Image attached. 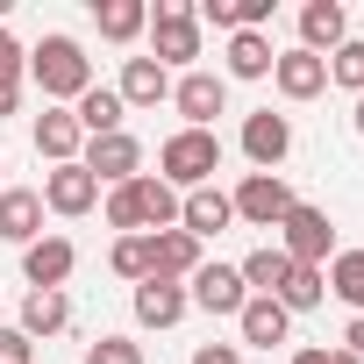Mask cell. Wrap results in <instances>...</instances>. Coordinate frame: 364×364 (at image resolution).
<instances>
[{
	"label": "cell",
	"instance_id": "obj_1",
	"mask_svg": "<svg viewBox=\"0 0 364 364\" xmlns=\"http://www.w3.org/2000/svg\"><path fill=\"white\" fill-rule=\"evenodd\" d=\"M107 229H122V236H164V229H178V193L164 186L157 171H143V178H129V186L107 193Z\"/></svg>",
	"mask_w": 364,
	"mask_h": 364
},
{
	"label": "cell",
	"instance_id": "obj_2",
	"mask_svg": "<svg viewBox=\"0 0 364 364\" xmlns=\"http://www.w3.org/2000/svg\"><path fill=\"white\" fill-rule=\"evenodd\" d=\"M215 171H222V136L215 129H171L164 150H157V178L171 193H200L215 186Z\"/></svg>",
	"mask_w": 364,
	"mask_h": 364
},
{
	"label": "cell",
	"instance_id": "obj_3",
	"mask_svg": "<svg viewBox=\"0 0 364 364\" xmlns=\"http://www.w3.org/2000/svg\"><path fill=\"white\" fill-rule=\"evenodd\" d=\"M29 79L43 86V100H79L93 86V58L79 50V36H43L29 50Z\"/></svg>",
	"mask_w": 364,
	"mask_h": 364
},
{
	"label": "cell",
	"instance_id": "obj_4",
	"mask_svg": "<svg viewBox=\"0 0 364 364\" xmlns=\"http://www.w3.org/2000/svg\"><path fill=\"white\" fill-rule=\"evenodd\" d=\"M150 58H157L164 72H193V58H200L193 0H157V8H150Z\"/></svg>",
	"mask_w": 364,
	"mask_h": 364
},
{
	"label": "cell",
	"instance_id": "obj_5",
	"mask_svg": "<svg viewBox=\"0 0 364 364\" xmlns=\"http://www.w3.org/2000/svg\"><path fill=\"white\" fill-rule=\"evenodd\" d=\"M229 208H236V222H250V229H279L286 215H293V186L279 171H243V186L229 193Z\"/></svg>",
	"mask_w": 364,
	"mask_h": 364
},
{
	"label": "cell",
	"instance_id": "obj_6",
	"mask_svg": "<svg viewBox=\"0 0 364 364\" xmlns=\"http://www.w3.org/2000/svg\"><path fill=\"white\" fill-rule=\"evenodd\" d=\"M279 250H286L293 264H328V257H336V222H328L321 208L293 200V215L279 222Z\"/></svg>",
	"mask_w": 364,
	"mask_h": 364
},
{
	"label": "cell",
	"instance_id": "obj_7",
	"mask_svg": "<svg viewBox=\"0 0 364 364\" xmlns=\"http://www.w3.org/2000/svg\"><path fill=\"white\" fill-rule=\"evenodd\" d=\"M171 107L186 114V129H215V114L229 107V79H222V72H200V65L178 72V79H171Z\"/></svg>",
	"mask_w": 364,
	"mask_h": 364
},
{
	"label": "cell",
	"instance_id": "obj_8",
	"mask_svg": "<svg viewBox=\"0 0 364 364\" xmlns=\"http://www.w3.org/2000/svg\"><path fill=\"white\" fill-rule=\"evenodd\" d=\"M79 164L100 178V186H129V178H143V143H136L129 129H114V136H93V143L79 150Z\"/></svg>",
	"mask_w": 364,
	"mask_h": 364
},
{
	"label": "cell",
	"instance_id": "obj_9",
	"mask_svg": "<svg viewBox=\"0 0 364 364\" xmlns=\"http://www.w3.org/2000/svg\"><path fill=\"white\" fill-rule=\"evenodd\" d=\"M72 264H79V250H72L65 236H36V243L22 250V279H29V293H65Z\"/></svg>",
	"mask_w": 364,
	"mask_h": 364
},
{
	"label": "cell",
	"instance_id": "obj_10",
	"mask_svg": "<svg viewBox=\"0 0 364 364\" xmlns=\"http://www.w3.org/2000/svg\"><path fill=\"white\" fill-rule=\"evenodd\" d=\"M93 200H100V178H93L86 164H50V171H43V208H50V215L72 222V215H86Z\"/></svg>",
	"mask_w": 364,
	"mask_h": 364
},
{
	"label": "cell",
	"instance_id": "obj_11",
	"mask_svg": "<svg viewBox=\"0 0 364 364\" xmlns=\"http://www.w3.org/2000/svg\"><path fill=\"white\" fill-rule=\"evenodd\" d=\"M286 150H293V122H286V114H272V107H257V114L243 122V157H250L257 171H279V164H286Z\"/></svg>",
	"mask_w": 364,
	"mask_h": 364
},
{
	"label": "cell",
	"instance_id": "obj_12",
	"mask_svg": "<svg viewBox=\"0 0 364 364\" xmlns=\"http://www.w3.org/2000/svg\"><path fill=\"white\" fill-rule=\"evenodd\" d=\"M186 300L193 307H208V314H243V272L236 264H200L193 279H186Z\"/></svg>",
	"mask_w": 364,
	"mask_h": 364
},
{
	"label": "cell",
	"instance_id": "obj_13",
	"mask_svg": "<svg viewBox=\"0 0 364 364\" xmlns=\"http://www.w3.org/2000/svg\"><path fill=\"white\" fill-rule=\"evenodd\" d=\"M229 222H236V208H229V193H222V186H200V193H178V229H186L193 243L222 236Z\"/></svg>",
	"mask_w": 364,
	"mask_h": 364
},
{
	"label": "cell",
	"instance_id": "obj_14",
	"mask_svg": "<svg viewBox=\"0 0 364 364\" xmlns=\"http://www.w3.org/2000/svg\"><path fill=\"white\" fill-rule=\"evenodd\" d=\"M200 264H208V257H200V243H193L186 229H164V236H150V279H171V286H186Z\"/></svg>",
	"mask_w": 364,
	"mask_h": 364
},
{
	"label": "cell",
	"instance_id": "obj_15",
	"mask_svg": "<svg viewBox=\"0 0 364 364\" xmlns=\"http://www.w3.org/2000/svg\"><path fill=\"white\" fill-rule=\"evenodd\" d=\"M36 236H43V193H29V186H8V193H0V243L29 250Z\"/></svg>",
	"mask_w": 364,
	"mask_h": 364
},
{
	"label": "cell",
	"instance_id": "obj_16",
	"mask_svg": "<svg viewBox=\"0 0 364 364\" xmlns=\"http://www.w3.org/2000/svg\"><path fill=\"white\" fill-rule=\"evenodd\" d=\"M336 43H350V15H343V0H307V8H300V50L328 58Z\"/></svg>",
	"mask_w": 364,
	"mask_h": 364
},
{
	"label": "cell",
	"instance_id": "obj_17",
	"mask_svg": "<svg viewBox=\"0 0 364 364\" xmlns=\"http://www.w3.org/2000/svg\"><path fill=\"white\" fill-rule=\"evenodd\" d=\"M272 79H279V93H286V100H314V93L328 86V58H314V50H279Z\"/></svg>",
	"mask_w": 364,
	"mask_h": 364
},
{
	"label": "cell",
	"instance_id": "obj_18",
	"mask_svg": "<svg viewBox=\"0 0 364 364\" xmlns=\"http://www.w3.org/2000/svg\"><path fill=\"white\" fill-rule=\"evenodd\" d=\"M122 107H157V100H171V72L157 65V58H122Z\"/></svg>",
	"mask_w": 364,
	"mask_h": 364
},
{
	"label": "cell",
	"instance_id": "obj_19",
	"mask_svg": "<svg viewBox=\"0 0 364 364\" xmlns=\"http://www.w3.org/2000/svg\"><path fill=\"white\" fill-rule=\"evenodd\" d=\"M186 286H171V279H143L136 286V321L143 328H171V321H186Z\"/></svg>",
	"mask_w": 364,
	"mask_h": 364
},
{
	"label": "cell",
	"instance_id": "obj_20",
	"mask_svg": "<svg viewBox=\"0 0 364 364\" xmlns=\"http://www.w3.org/2000/svg\"><path fill=\"white\" fill-rule=\"evenodd\" d=\"M79 122H72V107H43L36 114V157H50V164H79Z\"/></svg>",
	"mask_w": 364,
	"mask_h": 364
},
{
	"label": "cell",
	"instance_id": "obj_21",
	"mask_svg": "<svg viewBox=\"0 0 364 364\" xmlns=\"http://www.w3.org/2000/svg\"><path fill=\"white\" fill-rule=\"evenodd\" d=\"M236 328H243V343H257V350H272V343H286V336H293V314H286L279 300H264V293H250V300H243V314H236Z\"/></svg>",
	"mask_w": 364,
	"mask_h": 364
},
{
	"label": "cell",
	"instance_id": "obj_22",
	"mask_svg": "<svg viewBox=\"0 0 364 364\" xmlns=\"http://www.w3.org/2000/svg\"><path fill=\"white\" fill-rule=\"evenodd\" d=\"M122 114H129V107H122V93H114V86H86V93H79V107H72V122H79V136H86V143H93V136H114V129H122Z\"/></svg>",
	"mask_w": 364,
	"mask_h": 364
},
{
	"label": "cell",
	"instance_id": "obj_23",
	"mask_svg": "<svg viewBox=\"0 0 364 364\" xmlns=\"http://www.w3.org/2000/svg\"><path fill=\"white\" fill-rule=\"evenodd\" d=\"M272 65H279V50H272L264 29H236L229 36V79H272Z\"/></svg>",
	"mask_w": 364,
	"mask_h": 364
},
{
	"label": "cell",
	"instance_id": "obj_24",
	"mask_svg": "<svg viewBox=\"0 0 364 364\" xmlns=\"http://www.w3.org/2000/svg\"><path fill=\"white\" fill-rule=\"evenodd\" d=\"M243 293H264V300H279V286H286V272H293V257L279 250V243H264V250H250L243 264Z\"/></svg>",
	"mask_w": 364,
	"mask_h": 364
},
{
	"label": "cell",
	"instance_id": "obj_25",
	"mask_svg": "<svg viewBox=\"0 0 364 364\" xmlns=\"http://www.w3.org/2000/svg\"><path fill=\"white\" fill-rule=\"evenodd\" d=\"M93 22H100L107 43H136L150 29V8H143V0H93Z\"/></svg>",
	"mask_w": 364,
	"mask_h": 364
},
{
	"label": "cell",
	"instance_id": "obj_26",
	"mask_svg": "<svg viewBox=\"0 0 364 364\" xmlns=\"http://www.w3.org/2000/svg\"><path fill=\"white\" fill-rule=\"evenodd\" d=\"M321 300H328L321 264H293V272H286V286H279V307H286V314H314Z\"/></svg>",
	"mask_w": 364,
	"mask_h": 364
},
{
	"label": "cell",
	"instance_id": "obj_27",
	"mask_svg": "<svg viewBox=\"0 0 364 364\" xmlns=\"http://www.w3.org/2000/svg\"><path fill=\"white\" fill-rule=\"evenodd\" d=\"M65 321H72V300H65V293H29V300H22V321H15V328H22L29 343H36V336H58Z\"/></svg>",
	"mask_w": 364,
	"mask_h": 364
},
{
	"label": "cell",
	"instance_id": "obj_28",
	"mask_svg": "<svg viewBox=\"0 0 364 364\" xmlns=\"http://www.w3.org/2000/svg\"><path fill=\"white\" fill-rule=\"evenodd\" d=\"M321 279H328V293H336L343 307L364 314V250H336V257L321 264Z\"/></svg>",
	"mask_w": 364,
	"mask_h": 364
},
{
	"label": "cell",
	"instance_id": "obj_29",
	"mask_svg": "<svg viewBox=\"0 0 364 364\" xmlns=\"http://www.w3.org/2000/svg\"><path fill=\"white\" fill-rule=\"evenodd\" d=\"M107 264L122 272V279H150V236H114V250H107Z\"/></svg>",
	"mask_w": 364,
	"mask_h": 364
},
{
	"label": "cell",
	"instance_id": "obj_30",
	"mask_svg": "<svg viewBox=\"0 0 364 364\" xmlns=\"http://www.w3.org/2000/svg\"><path fill=\"white\" fill-rule=\"evenodd\" d=\"M328 79H336V86H350V93H364V43H357V36L328 50Z\"/></svg>",
	"mask_w": 364,
	"mask_h": 364
},
{
	"label": "cell",
	"instance_id": "obj_31",
	"mask_svg": "<svg viewBox=\"0 0 364 364\" xmlns=\"http://www.w3.org/2000/svg\"><path fill=\"white\" fill-rule=\"evenodd\" d=\"M22 79H29V50L0 29V93H22Z\"/></svg>",
	"mask_w": 364,
	"mask_h": 364
},
{
	"label": "cell",
	"instance_id": "obj_32",
	"mask_svg": "<svg viewBox=\"0 0 364 364\" xmlns=\"http://www.w3.org/2000/svg\"><path fill=\"white\" fill-rule=\"evenodd\" d=\"M86 364H143V343H129V336H100V343H86Z\"/></svg>",
	"mask_w": 364,
	"mask_h": 364
},
{
	"label": "cell",
	"instance_id": "obj_33",
	"mask_svg": "<svg viewBox=\"0 0 364 364\" xmlns=\"http://www.w3.org/2000/svg\"><path fill=\"white\" fill-rule=\"evenodd\" d=\"M29 350H36V343H29L22 328H0V364H36Z\"/></svg>",
	"mask_w": 364,
	"mask_h": 364
},
{
	"label": "cell",
	"instance_id": "obj_34",
	"mask_svg": "<svg viewBox=\"0 0 364 364\" xmlns=\"http://www.w3.org/2000/svg\"><path fill=\"white\" fill-rule=\"evenodd\" d=\"M193 364H243V357H236V343H200Z\"/></svg>",
	"mask_w": 364,
	"mask_h": 364
},
{
	"label": "cell",
	"instance_id": "obj_35",
	"mask_svg": "<svg viewBox=\"0 0 364 364\" xmlns=\"http://www.w3.org/2000/svg\"><path fill=\"white\" fill-rule=\"evenodd\" d=\"M343 350H350V357H364V314H357V321L343 328Z\"/></svg>",
	"mask_w": 364,
	"mask_h": 364
},
{
	"label": "cell",
	"instance_id": "obj_36",
	"mask_svg": "<svg viewBox=\"0 0 364 364\" xmlns=\"http://www.w3.org/2000/svg\"><path fill=\"white\" fill-rule=\"evenodd\" d=\"M286 364H328V350H293Z\"/></svg>",
	"mask_w": 364,
	"mask_h": 364
},
{
	"label": "cell",
	"instance_id": "obj_37",
	"mask_svg": "<svg viewBox=\"0 0 364 364\" xmlns=\"http://www.w3.org/2000/svg\"><path fill=\"white\" fill-rule=\"evenodd\" d=\"M15 107H22V93H0V122H8V114H15Z\"/></svg>",
	"mask_w": 364,
	"mask_h": 364
},
{
	"label": "cell",
	"instance_id": "obj_38",
	"mask_svg": "<svg viewBox=\"0 0 364 364\" xmlns=\"http://www.w3.org/2000/svg\"><path fill=\"white\" fill-rule=\"evenodd\" d=\"M328 364H364V357H350V350H328Z\"/></svg>",
	"mask_w": 364,
	"mask_h": 364
},
{
	"label": "cell",
	"instance_id": "obj_39",
	"mask_svg": "<svg viewBox=\"0 0 364 364\" xmlns=\"http://www.w3.org/2000/svg\"><path fill=\"white\" fill-rule=\"evenodd\" d=\"M350 122H357V136H364V93H357V114H350Z\"/></svg>",
	"mask_w": 364,
	"mask_h": 364
},
{
	"label": "cell",
	"instance_id": "obj_40",
	"mask_svg": "<svg viewBox=\"0 0 364 364\" xmlns=\"http://www.w3.org/2000/svg\"><path fill=\"white\" fill-rule=\"evenodd\" d=\"M0 171H8V164H0ZM0 193H8V186H0Z\"/></svg>",
	"mask_w": 364,
	"mask_h": 364
}]
</instances>
